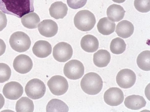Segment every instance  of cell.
I'll return each instance as SVG.
<instances>
[{
    "mask_svg": "<svg viewBox=\"0 0 150 112\" xmlns=\"http://www.w3.org/2000/svg\"><path fill=\"white\" fill-rule=\"evenodd\" d=\"M113 2L120 4L124 2L126 0H112Z\"/></svg>",
    "mask_w": 150,
    "mask_h": 112,
    "instance_id": "33",
    "label": "cell"
},
{
    "mask_svg": "<svg viewBox=\"0 0 150 112\" xmlns=\"http://www.w3.org/2000/svg\"><path fill=\"white\" fill-rule=\"evenodd\" d=\"M6 46L4 41L0 38V56L5 52Z\"/></svg>",
    "mask_w": 150,
    "mask_h": 112,
    "instance_id": "31",
    "label": "cell"
},
{
    "mask_svg": "<svg viewBox=\"0 0 150 112\" xmlns=\"http://www.w3.org/2000/svg\"><path fill=\"white\" fill-rule=\"evenodd\" d=\"M9 43L13 50L22 52L26 51L29 48L31 41L29 36L26 34L22 32L18 31L11 35Z\"/></svg>",
    "mask_w": 150,
    "mask_h": 112,
    "instance_id": "4",
    "label": "cell"
},
{
    "mask_svg": "<svg viewBox=\"0 0 150 112\" xmlns=\"http://www.w3.org/2000/svg\"><path fill=\"white\" fill-rule=\"evenodd\" d=\"M136 75L132 70L125 69L120 71L116 76V81L121 88L127 89L132 87L135 83Z\"/></svg>",
    "mask_w": 150,
    "mask_h": 112,
    "instance_id": "9",
    "label": "cell"
},
{
    "mask_svg": "<svg viewBox=\"0 0 150 112\" xmlns=\"http://www.w3.org/2000/svg\"><path fill=\"white\" fill-rule=\"evenodd\" d=\"M11 75V70L9 66L4 63H0V83L8 80Z\"/></svg>",
    "mask_w": 150,
    "mask_h": 112,
    "instance_id": "27",
    "label": "cell"
},
{
    "mask_svg": "<svg viewBox=\"0 0 150 112\" xmlns=\"http://www.w3.org/2000/svg\"><path fill=\"white\" fill-rule=\"evenodd\" d=\"M111 59L110 53L107 50H99L95 53L93 56L94 64L99 67H105L109 63Z\"/></svg>",
    "mask_w": 150,
    "mask_h": 112,
    "instance_id": "20",
    "label": "cell"
},
{
    "mask_svg": "<svg viewBox=\"0 0 150 112\" xmlns=\"http://www.w3.org/2000/svg\"><path fill=\"white\" fill-rule=\"evenodd\" d=\"M34 105L32 100L26 97H21L16 104V112H33Z\"/></svg>",
    "mask_w": 150,
    "mask_h": 112,
    "instance_id": "24",
    "label": "cell"
},
{
    "mask_svg": "<svg viewBox=\"0 0 150 112\" xmlns=\"http://www.w3.org/2000/svg\"><path fill=\"white\" fill-rule=\"evenodd\" d=\"M5 103V99L1 94L0 93V109L2 108Z\"/></svg>",
    "mask_w": 150,
    "mask_h": 112,
    "instance_id": "32",
    "label": "cell"
},
{
    "mask_svg": "<svg viewBox=\"0 0 150 112\" xmlns=\"http://www.w3.org/2000/svg\"><path fill=\"white\" fill-rule=\"evenodd\" d=\"M23 92L22 86L16 81H11L6 83L3 89V93L5 97L12 100L19 99L22 96Z\"/></svg>",
    "mask_w": 150,
    "mask_h": 112,
    "instance_id": "11",
    "label": "cell"
},
{
    "mask_svg": "<svg viewBox=\"0 0 150 112\" xmlns=\"http://www.w3.org/2000/svg\"><path fill=\"white\" fill-rule=\"evenodd\" d=\"M13 66L15 70L21 74L29 72L33 66L32 60L28 56L21 54L16 56L13 62Z\"/></svg>",
    "mask_w": 150,
    "mask_h": 112,
    "instance_id": "12",
    "label": "cell"
},
{
    "mask_svg": "<svg viewBox=\"0 0 150 112\" xmlns=\"http://www.w3.org/2000/svg\"><path fill=\"white\" fill-rule=\"evenodd\" d=\"M146 102L144 97L138 95H132L127 97L124 104L128 108L133 110H139L145 107Z\"/></svg>",
    "mask_w": 150,
    "mask_h": 112,
    "instance_id": "16",
    "label": "cell"
},
{
    "mask_svg": "<svg viewBox=\"0 0 150 112\" xmlns=\"http://www.w3.org/2000/svg\"><path fill=\"white\" fill-rule=\"evenodd\" d=\"M63 71L67 77L75 80L79 79L82 76L84 73V68L80 61L76 60H72L65 64Z\"/></svg>",
    "mask_w": 150,
    "mask_h": 112,
    "instance_id": "6",
    "label": "cell"
},
{
    "mask_svg": "<svg viewBox=\"0 0 150 112\" xmlns=\"http://www.w3.org/2000/svg\"><path fill=\"white\" fill-rule=\"evenodd\" d=\"M32 51L33 54L38 57L45 58L51 54L52 47L48 42L44 40H39L35 43Z\"/></svg>",
    "mask_w": 150,
    "mask_h": 112,
    "instance_id": "14",
    "label": "cell"
},
{
    "mask_svg": "<svg viewBox=\"0 0 150 112\" xmlns=\"http://www.w3.org/2000/svg\"><path fill=\"white\" fill-rule=\"evenodd\" d=\"M134 30L133 24L129 21L125 20L117 24L115 32L118 36L126 38L130 37L133 34Z\"/></svg>",
    "mask_w": 150,
    "mask_h": 112,
    "instance_id": "17",
    "label": "cell"
},
{
    "mask_svg": "<svg viewBox=\"0 0 150 112\" xmlns=\"http://www.w3.org/2000/svg\"><path fill=\"white\" fill-rule=\"evenodd\" d=\"M134 5L139 12L145 13L150 10V0H134Z\"/></svg>",
    "mask_w": 150,
    "mask_h": 112,
    "instance_id": "28",
    "label": "cell"
},
{
    "mask_svg": "<svg viewBox=\"0 0 150 112\" xmlns=\"http://www.w3.org/2000/svg\"><path fill=\"white\" fill-rule=\"evenodd\" d=\"M68 10L66 4L62 1L53 3L49 9L50 15L56 19L64 18L66 15Z\"/></svg>",
    "mask_w": 150,
    "mask_h": 112,
    "instance_id": "18",
    "label": "cell"
},
{
    "mask_svg": "<svg viewBox=\"0 0 150 112\" xmlns=\"http://www.w3.org/2000/svg\"><path fill=\"white\" fill-rule=\"evenodd\" d=\"M125 12L121 6L113 4L107 9V15L110 20L118 22L123 19Z\"/></svg>",
    "mask_w": 150,
    "mask_h": 112,
    "instance_id": "19",
    "label": "cell"
},
{
    "mask_svg": "<svg viewBox=\"0 0 150 112\" xmlns=\"http://www.w3.org/2000/svg\"><path fill=\"white\" fill-rule=\"evenodd\" d=\"M116 24L110 20L108 17L100 19L99 21L97 28L98 32L104 35H109L114 32Z\"/></svg>",
    "mask_w": 150,
    "mask_h": 112,
    "instance_id": "21",
    "label": "cell"
},
{
    "mask_svg": "<svg viewBox=\"0 0 150 112\" xmlns=\"http://www.w3.org/2000/svg\"><path fill=\"white\" fill-rule=\"evenodd\" d=\"M46 90L45 85L41 80L36 78L29 80L26 84L25 90L27 95L33 99L42 98Z\"/></svg>",
    "mask_w": 150,
    "mask_h": 112,
    "instance_id": "5",
    "label": "cell"
},
{
    "mask_svg": "<svg viewBox=\"0 0 150 112\" xmlns=\"http://www.w3.org/2000/svg\"><path fill=\"white\" fill-rule=\"evenodd\" d=\"M104 99L105 103L109 105L117 106L121 104L124 100L123 93L118 88H110L105 92Z\"/></svg>",
    "mask_w": 150,
    "mask_h": 112,
    "instance_id": "10",
    "label": "cell"
},
{
    "mask_svg": "<svg viewBox=\"0 0 150 112\" xmlns=\"http://www.w3.org/2000/svg\"><path fill=\"white\" fill-rule=\"evenodd\" d=\"M34 0H0V10L3 13L21 18L34 11Z\"/></svg>",
    "mask_w": 150,
    "mask_h": 112,
    "instance_id": "1",
    "label": "cell"
},
{
    "mask_svg": "<svg viewBox=\"0 0 150 112\" xmlns=\"http://www.w3.org/2000/svg\"><path fill=\"white\" fill-rule=\"evenodd\" d=\"M126 46V45L123 39L117 37L112 40L110 44V49L113 53L120 54L125 51Z\"/></svg>",
    "mask_w": 150,
    "mask_h": 112,
    "instance_id": "26",
    "label": "cell"
},
{
    "mask_svg": "<svg viewBox=\"0 0 150 112\" xmlns=\"http://www.w3.org/2000/svg\"><path fill=\"white\" fill-rule=\"evenodd\" d=\"M69 108L63 101L57 99H51L46 107V112H68Z\"/></svg>",
    "mask_w": 150,
    "mask_h": 112,
    "instance_id": "23",
    "label": "cell"
},
{
    "mask_svg": "<svg viewBox=\"0 0 150 112\" xmlns=\"http://www.w3.org/2000/svg\"><path fill=\"white\" fill-rule=\"evenodd\" d=\"M82 48L88 52L96 51L99 47V42L97 38L91 34H87L83 36L81 41Z\"/></svg>",
    "mask_w": 150,
    "mask_h": 112,
    "instance_id": "15",
    "label": "cell"
},
{
    "mask_svg": "<svg viewBox=\"0 0 150 112\" xmlns=\"http://www.w3.org/2000/svg\"><path fill=\"white\" fill-rule=\"evenodd\" d=\"M150 51L146 50L142 52L138 55L137 63L138 67L144 71L150 70Z\"/></svg>",
    "mask_w": 150,
    "mask_h": 112,
    "instance_id": "25",
    "label": "cell"
},
{
    "mask_svg": "<svg viewBox=\"0 0 150 112\" xmlns=\"http://www.w3.org/2000/svg\"><path fill=\"white\" fill-rule=\"evenodd\" d=\"M96 23V19L94 14L88 10L79 11L74 18L75 26L78 29L86 32L91 30Z\"/></svg>",
    "mask_w": 150,
    "mask_h": 112,
    "instance_id": "3",
    "label": "cell"
},
{
    "mask_svg": "<svg viewBox=\"0 0 150 112\" xmlns=\"http://www.w3.org/2000/svg\"><path fill=\"white\" fill-rule=\"evenodd\" d=\"M87 1V0H67V3L69 6L74 9L83 7Z\"/></svg>",
    "mask_w": 150,
    "mask_h": 112,
    "instance_id": "29",
    "label": "cell"
},
{
    "mask_svg": "<svg viewBox=\"0 0 150 112\" xmlns=\"http://www.w3.org/2000/svg\"><path fill=\"white\" fill-rule=\"evenodd\" d=\"M47 85L51 92L57 96L64 94L67 92L69 87L67 79L60 75L52 77L47 82Z\"/></svg>",
    "mask_w": 150,
    "mask_h": 112,
    "instance_id": "7",
    "label": "cell"
},
{
    "mask_svg": "<svg viewBox=\"0 0 150 112\" xmlns=\"http://www.w3.org/2000/svg\"><path fill=\"white\" fill-rule=\"evenodd\" d=\"M21 22L25 27L33 29L37 27L40 19L36 13L31 12L23 16L21 18Z\"/></svg>",
    "mask_w": 150,
    "mask_h": 112,
    "instance_id": "22",
    "label": "cell"
},
{
    "mask_svg": "<svg viewBox=\"0 0 150 112\" xmlns=\"http://www.w3.org/2000/svg\"><path fill=\"white\" fill-rule=\"evenodd\" d=\"M38 29L40 34L46 37L54 36L58 31V26L56 22L50 19L45 20L38 25Z\"/></svg>",
    "mask_w": 150,
    "mask_h": 112,
    "instance_id": "13",
    "label": "cell"
},
{
    "mask_svg": "<svg viewBox=\"0 0 150 112\" xmlns=\"http://www.w3.org/2000/svg\"><path fill=\"white\" fill-rule=\"evenodd\" d=\"M7 19L6 15L0 11V31H2L6 26Z\"/></svg>",
    "mask_w": 150,
    "mask_h": 112,
    "instance_id": "30",
    "label": "cell"
},
{
    "mask_svg": "<svg viewBox=\"0 0 150 112\" xmlns=\"http://www.w3.org/2000/svg\"><path fill=\"white\" fill-rule=\"evenodd\" d=\"M82 90L89 95H96L100 92L103 86V82L97 74L91 72L86 74L80 83Z\"/></svg>",
    "mask_w": 150,
    "mask_h": 112,
    "instance_id": "2",
    "label": "cell"
},
{
    "mask_svg": "<svg viewBox=\"0 0 150 112\" xmlns=\"http://www.w3.org/2000/svg\"><path fill=\"white\" fill-rule=\"evenodd\" d=\"M73 50L68 43L61 42L53 48V56L54 59L60 62H65L69 60L73 55Z\"/></svg>",
    "mask_w": 150,
    "mask_h": 112,
    "instance_id": "8",
    "label": "cell"
}]
</instances>
